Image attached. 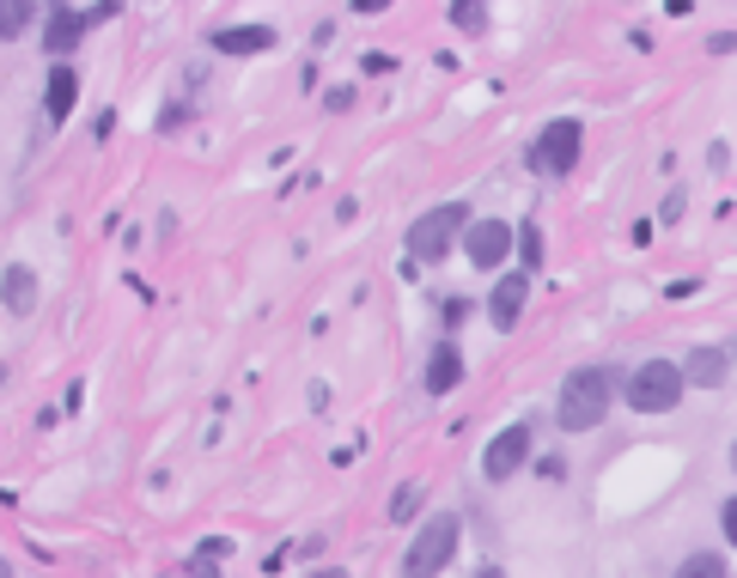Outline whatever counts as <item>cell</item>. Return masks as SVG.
Listing matches in <instances>:
<instances>
[{
  "instance_id": "cell-1",
  "label": "cell",
  "mask_w": 737,
  "mask_h": 578,
  "mask_svg": "<svg viewBox=\"0 0 737 578\" xmlns=\"http://www.w3.org/2000/svg\"><path fill=\"white\" fill-rule=\"evenodd\" d=\"M610 402H615V378L603 365H579V372H567V384H561L554 426H561V432H591V426H603Z\"/></svg>"
},
{
  "instance_id": "cell-2",
  "label": "cell",
  "mask_w": 737,
  "mask_h": 578,
  "mask_svg": "<svg viewBox=\"0 0 737 578\" xmlns=\"http://www.w3.org/2000/svg\"><path fill=\"white\" fill-rule=\"evenodd\" d=\"M463 231H470V201H439V208H427L415 226H409V238H402L409 243V262H421V268H427V262H446Z\"/></svg>"
},
{
  "instance_id": "cell-3",
  "label": "cell",
  "mask_w": 737,
  "mask_h": 578,
  "mask_svg": "<svg viewBox=\"0 0 737 578\" xmlns=\"http://www.w3.org/2000/svg\"><path fill=\"white\" fill-rule=\"evenodd\" d=\"M458 542H463L458 512H433L427 524L415 530L409 554H402V578H439L451 566V554H458Z\"/></svg>"
},
{
  "instance_id": "cell-4",
  "label": "cell",
  "mask_w": 737,
  "mask_h": 578,
  "mask_svg": "<svg viewBox=\"0 0 737 578\" xmlns=\"http://www.w3.org/2000/svg\"><path fill=\"white\" fill-rule=\"evenodd\" d=\"M683 390H689V378H683L676 360H646V365H634V378L622 395H628L634 414H671L683 402Z\"/></svg>"
},
{
  "instance_id": "cell-5",
  "label": "cell",
  "mask_w": 737,
  "mask_h": 578,
  "mask_svg": "<svg viewBox=\"0 0 737 578\" xmlns=\"http://www.w3.org/2000/svg\"><path fill=\"white\" fill-rule=\"evenodd\" d=\"M579 152H585V122L579 116H554L537 135V147H530V171H542V177H567V171L579 165Z\"/></svg>"
},
{
  "instance_id": "cell-6",
  "label": "cell",
  "mask_w": 737,
  "mask_h": 578,
  "mask_svg": "<svg viewBox=\"0 0 737 578\" xmlns=\"http://www.w3.org/2000/svg\"><path fill=\"white\" fill-rule=\"evenodd\" d=\"M530 439H537V432H530V426H507V432H494L488 439V451H482V475H488L494 487L500 481H512V475L524 469V463H530Z\"/></svg>"
},
{
  "instance_id": "cell-7",
  "label": "cell",
  "mask_w": 737,
  "mask_h": 578,
  "mask_svg": "<svg viewBox=\"0 0 737 578\" xmlns=\"http://www.w3.org/2000/svg\"><path fill=\"white\" fill-rule=\"evenodd\" d=\"M512 250H519V226H507V219H470V231H463V256L476 268H500Z\"/></svg>"
},
{
  "instance_id": "cell-8",
  "label": "cell",
  "mask_w": 737,
  "mask_h": 578,
  "mask_svg": "<svg viewBox=\"0 0 737 578\" xmlns=\"http://www.w3.org/2000/svg\"><path fill=\"white\" fill-rule=\"evenodd\" d=\"M86 13H74L67 0H49V18H43V49H49V61H67L79 49V37H86Z\"/></svg>"
},
{
  "instance_id": "cell-9",
  "label": "cell",
  "mask_w": 737,
  "mask_h": 578,
  "mask_svg": "<svg viewBox=\"0 0 737 578\" xmlns=\"http://www.w3.org/2000/svg\"><path fill=\"white\" fill-rule=\"evenodd\" d=\"M524 299H530V274H500V280H494V292H488V323L500 335L507 329H519V317H524Z\"/></svg>"
},
{
  "instance_id": "cell-10",
  "label": "cell",
  "mask_w": 737,
  "mask_h": 578,
  "mask_svg": "<svg viewBox=\"0 0 737 578\" xmlns=\"http://www.w3.org/2000/svg\"><path fill=\"white\" fill-rule=\"evenodd\" d=\"M725 372H732V360H725V348H713V341L689 348V360H683V378H689V390H720Z\"/></svg>"
},
{
  "instance_id": "cell-11",
  "label": "cell",
  "mask_w": 737,
  "mask_h": 578,
  "mask_svg": "<svg viewBox=\"0 0 737 578\" xmlns=\"http://www.w3.org/2000/svg\"><path fill=\"white\" fill-rule=\"evenodd\" d=\"M208 49H220V55H268V49H275V30L268 25H226V30H214Z\"/></svg>"
},
{
  "instance_id": "cell-12",
  "label": "cell",
  "mask_w": 737,
  "mask_h": 578,
  "mask_svg": "<svg viewBox=\"0 0 737 578\" xmlns=\"http://www.w3.org/2000/svg\"><path fill=\"white\" fill-rule=\"evenodd\" d=\"M463 384V353H458V341H433V360H427V390L433 395H451Z\"/></svg>"
},
{
  "instance_id": "cell-13",
  "label": "cell",
  "mask_w": 737,
  "mask_h": 578,
  "mask_svg": "<svg viewBox=\"0 0 737 578\" xmlns=\"http://www.w3.org/2000/svg\"><path fill=\"white\" fill-rule=\"evenodd\" d=\"M74 104H79V74L67 67V61H55V67H49V98H43L49 122H67Z\"/></svg>"
},
{
  "instance_id": "cell-14",
  "label": "cell",
  "mask_w": 737,
  "mask_h": 578,
  "mask_svg": "<svg viewBox=\"0 0 737 578\" xmlns=\"http://www.w3.org/2000/svg\"><path fill=\"white\" fill-rule=\"evenodd\" d=\"M0 304H7L13 317H32V311H37V274L13 262V268L0 274Z\"/></svg>"
},
{
  "instance_id": "cell-15",
  "label": "cell",
  "mask_w": 737,
  "mask_h": 578,
  "mask_svg": "<svg viewBox=\"0 0 737 578\" xmlns=\"http://www.w3.org/2000/svg\"><path fill=\"white\" fill-rule=\"evenodd\" d=\"M37 25V0H0V43H18Z\"/></svg>"
},
{
  "instance_id": "cell-16",
  "label": "cell",
  "mask_w": 737,
  "mask_h": 578,
  "mask_svg": "<svg viewBox=\"0 0 737 578\" xmlns=\"http://www.w3.org/2000/svg\"><path fill=\"white\" fill-rule=\"evenodd\" d=\"M451 25H458L463 37L488 30V0H451Z\"/></svg>"
},
{
  "instance_id": "cell-17",
  "label": "cell",
  "mask_w": 737,
  "mask_h": 578,
  "mask_svg": "<svg viewBox=\"0 0 737 578\" xmlns=\"http://www.w3.org/2000/svg\"><path fill=\"white\" fill-rule=\"evenodd\" d=\"M421 505H427V487H421V481H402V487H397V500H390V517H397V524H409Z\"/></svg>"
},
{
  "instance_id": "cell-18",
  "label": "cell",
  "mask_w": 737,
  "mask_h": 578,
  "mask_svg": "<svg viewBox=\"0 0 737 578\" xmlns=\"http://www.w3.org/2000/svg\"><path fill=\"white\" fill-rule=\"evenodd\" d=\"M671 578H725V554H689Z\"/></svg>"
},
{
  "instance_id": "cell-19",
  "label": "cell",
  "mask_w": 737,
  "mask_h": 578,
  "mask_svg": "<svg viewBox=\"0 0 737 578\" xmlns=\"http://www.w3.org/2000/svg\"><path fill=\"white\" fill-rule=\"evenodd\" d=\"M519 262H524V274L542 262V226H537V219H524V226H519Z\"/></svg>"
},
{
  "instance_id": "cell-20",
  "label": "cell",
  "mask_w": 737,
  "mask_h": 578,
  "mask_svg": "<svg viewBox=\"0 0 737 578\" xmlns=\"http://www.w3.org/2000/svg\"><path fill=\"white\" fill-rule=\"evenodd\" d=\"M189 578H220V554H196V561H189Z\"/></svg>"
},
{
  "instance_id": "cell-21",
  "label": "cell",
  "mask_w": 737,
  "mask_h": 578,
  "mask_svg": "<svg viewBox=\"0 0 737 578\" xmlns=\"http://www.w3.org/2000/svg\"><path fill=\"white\" fill-rule=\"evenodd\" d=\"M720 530L732 536V548H737V493H732V500L720 505Z\"/></svg>"
},
{
  "instance_id": "cell-22",
  "label": "cell",
  "mask_w": 737,
  "mask_h": 578,
  "mask_svg": "<svg viewBox=\"0 0 737 578\" xmlns=\"http://www.w3.org/2000/svg\"><path fill=\"white\" fill-rule=\"evenodd\" d=\"M707 49H713V55H732V49H737V30H720V37H707Z\"/></svg>"
},
{
  "instance_id": "cell-23",
  "label": "cell",
  "mask_w": 737,
  "mask_h": 578,
  "mask_svg": "<svg viewBox=\"0 0 737 578\" xmlns=\"http://www.w3.org/2000/svg\"><path fill=\"white\" fill-rule=\"evenodd\" d=\"M659 219H664V226H671V219H683V189H676V196H664V208H659Z\"/></svg>"
},
{
  "instance_id": "cell-24",
  "label": "cell",
  "mask_w": 737,
  "mask_h": 578,
  "mask_svg": "<svg viewBox=\"0 0 737 578\" xmlns=\"http://www.w3.org/2000/svg\"><path fill=\"white\" fill-rule=\"evenodd\" d=\"M323 104H329V110H348V104H353V86H336L329 98H323Z\"/></svg>"
},
{
  "instance_id": "cell-25",
  "label": "cell",
  "mask_w": 737,
  "mask_h": 578,
  "mask_svg": "<svg viewBox=\"0 0 737 578\" xmlns=\"http://www.w3.org/2000/svg\"><path fill=\"white\" fill-rule=\"evenodd\" d=\"M348 7H353V13H385L390 0H348Z\"/></svg>"
},
{
  "instance_id": "cell-26",
  "label": "cell",
  "mask_w": 737,
  "mask_h": 578,
  "mask_svg": "<svg viewBox=\"0 0 737 578\" xmlns=\"http://www.w3.org/2000/svg\"><path fill=\"white\" fill-rule=\"evenodd\" d=\"M664 7H671V18H689L695 13V0H664Z\"/></svg>"
},
{
  "instance_id": "cell-27",
  "label": "cell",
  "mask_w": 737,
  "mask_h": 578,
  "mask_svg": "<svg viewBox=\"0 0 737 578\" xmlns=\"http://www.w3.org/2000/svg\"><path fill=\"white\" fill-rule=\"evenodd\" d=\"M311 578H348V573H341V566H323V573H311Z\"/></svg>"
},
{
  "instance_id": "cell-28",
  "label": "cell",
  "mask_w": 737,
  "mask_h": 578,
  "mask_svg": "<svg viewBox=\"0 0 737 578\" xmlns=\"http://www.w3.org/2000/svg\"><path fill=\"white\" fill-rule=\"evenodd\" d=\"M476 578H507V573H500V566H482V573Z\"/></svg>"
},
{
  "instance_id": "cell-29",
  "label": "cell",
  "mask_w": 737,
  "mask_h": 578,
  "mask_svg": "<svg viewBox=\"0 0 737 578\" xmlns=\"http://www.w3.org/2000/svg\"><path fill=\"white\" fill-rule=\"evenodd\" d=\"M0 578H13V566H7V561H0Z\"/></svg>"
},
{
  "instance_id": "cell-30",
  "label": "cell",
  "mask_w": 737,
  "mask_h": 578,
  "mask_svg": "<svg viewBox=\"0 0 737 578\" xmlns=\"http://www.w3.org/2000/svg\"><path fill=\"white\" fill-rule=\"evenodd\" d=\"M732 469H737V444H732Z\"/></svg>"
}]
</instances>
